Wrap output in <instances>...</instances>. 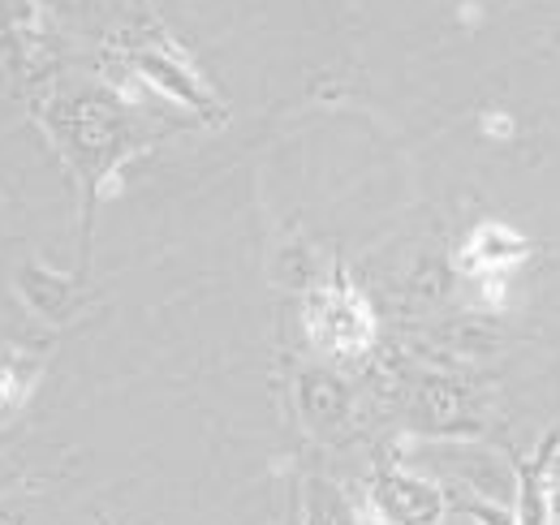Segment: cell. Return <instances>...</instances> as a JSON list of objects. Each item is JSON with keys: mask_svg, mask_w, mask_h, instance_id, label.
<instances>
[{"mask_svg": "<svg viewBox=\"0 0 560 525\" xmlns=\"http://www.w3.org/2000/svg\"><path fill=\"white\" fill-rule=\"evenodd\" d=\"M44 130L52 133L57 151L70 160V168L86 182V190L95 195L117 164L130 151V121L126 108L108 95V91H73L57 95L44 108Z\"/></svg>", "mask_w": 560, "mask_h": 525, "instance_id": "obj_1", "label": "cell"}, {"mask_svg": "<svg viewBox=\"0 0 560 525\" xmlns=\"http://www.w3.org/2000/svg\"><path fill=\"white\" fill-rule=\"evenodd\" d=\"M302 319H306L311 345L332 362H358L375 345V315H371L366 298L346 280V271H337L332 280H324L306 293Z\"/></svg>", "mask_w": 560, "mask_h": 525, "instance_id": "obj_2", "label": "cell"}, {"mask_svg": "<svg viewBox=\"0 0 560 525\" xmlns=\"http://www.w3.org/2000/svg\"><path fill=\"white\" fill-rule=\"evenodd\" d=\"M126 66L135 69L151 91H160V95L186 104V108H190L195 117H203V121H215V117L224 113L220 100L211 95V86L199 78V69L190 66V57H186L168 35H147L139 44H130V48H126Z\"/></svg>", "mask_w": 560, "mask_h": 525, "instance_id": "obj_3", "label": "cell"}, {"mask_svg": "<svg viewBox=\"0 0 560 525\" xmlns=\"http://www.w3.org/2000/svg\"><path fill=\"white\" fill-rule=\"evenodd\" d=\"M366 513L380 525H440L448 495L410 469H380L366 482Z\"/></svg>", "mask_w": 560, "mask_h": 525, "instance_id": "obj_4", "label": "cell"}, {"mask_svg": "<svg viewBox=\"0 0 560 525\" xmlns=\"http://www.w3.org/2000/svg\"><path fill=\"white\" fill-rule=\"evenodd\" d=\"M530 250H535L530 237H522L517 229H509V224H479L470 233V242L462 246V259L457 262H462V271L495 284L509 267H517Z\"/></svg>", "mask_w": 560, "mask_h": 525, "instance_id": "obj_5", "label": "cell"}, {"mask_svg": "<svg viewBox=\"0 0 560 525\" xmlns=\"http://www.w3.org/2000/svg\"><path fill=\"white\" fill-rule=\"evenodd\" d=\"M298 409H302V418H306L311 431L332 435V431H341L350 422V409H353L350 388L332 371L311 366V371L298 375Z\"/></svg>", "mask_w": 560, "mask_h": 525, "instance_id": "obj_6", "label": "cell"}, {"mask_svg": "<svg viewBox=\"0 0 560 525\" xmlns=\"http://www.w3.org/2000/svg\"><path fill=\"white\" fill-rule=\"evenodd\" d=\"M18 289H22L26 306L48 324H70L78 315V306H82V289L73 284L70 276H57V271H48L39 262L18 271Z\"/></svg>", "mask_w": 560, "mask_h": 525, "instance_id": "obj_7", "label": "cell"}, {"mask_svg": "<svg viewBox=\"0 0 560 525\" xmlns=\"http://www.w3.org/2000/svg\"><path fill=\"white\" fill-rule=\"evenodd\" d=\"M35 384H39V358H31L26 349L4 345L0 349V422L13 418L26 405Z\"/></svg>", "mask_w": 560, "mask_h": 525, "instance_id": "obj_8", "label": "cell"}, {"mask_svg": "<svg viewBox=\"0 0 560 525\" xmlns=\"http://www.w3.org/2000/svg\"><path fill=\"white\" fill-rule=\"evenodd\" d=\"M302 525H358L350 500L328 478H306L302 491Z\"/></svg>", "mask_w": 560, "mask_h": 525, "instance_id": "obj_9", "label": "cell"}, {"mask_svg": "<svg viewBox=\"0 0 560 525\" xmlns=\"http://www.w3.org/2000/svg\"><path fill=\"white\" fill-rule=\"evenodd\" d=\"M517 525H552L548 457L522 465V474H517Z\"/></svg>", "mask_w": 560, "mask_h": 525, "instance_id": "obj_10", "label": "cell"}, {"mask_svg": "<svg viewBox=\"0 0 560 525\" xmlns=\"http://www.w3.org/2000/svg\"><path fill=\"white\" fill-rule=\"evenodd\" d=\"M422 409L431 413V427H453L462 418V396L453 393V388H444V384H427Z\"/></svg>", "mask_w": 560, "mask_h": 525, "instance_id": "obj_11", "label": "cell"}, {"mask_svg": "<svg viewBox=\"0 0 560 525\" xmlns=\"http://www.w3.org/2000/svg\"><path fill=\"white\" fill-rule=\"evenodd\" d=\"M548 500H552V522H560V465L548 469Z\"/></svg>", "mask_w": 560, "mask_h": 525, "instance_id": "obj_12", "label": "cell"}]
</instances>
